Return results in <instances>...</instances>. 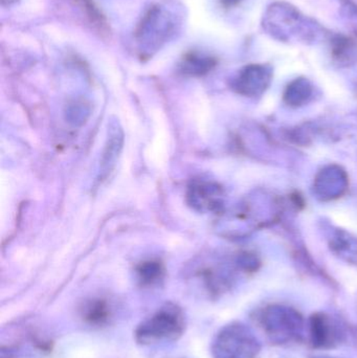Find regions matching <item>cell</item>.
I'll use <instances>...</instances> for the list:
<instances>
[{"mask_svg":"<svg viewBox=\"0 0 357 358\" xmlns=\"http://www.w3.org/2000/svg\"><path fill=\"white\" fill-rule=\"evenodd\" d=\"M312 88L309 82L306 79H297L287 87L285 96L289 103L299 105L300 103L306 101V99L312 94Z\"/></svg>","mask_w":357,"mask_h":358,"instance_id":"12","label":"cell"},{"mask_svg":"<svg viewBox=\"0 0 357 358\" xmlns=\"http://www.w3.org/2000/svg\"><path fill=\"white\" fill-rule=\"evenodd\" d=\"M217 64L213 57L199 52H189L184 55L180 63V71L184 75L203 76L211 71Z\"/></svg>","mask_w":357,"mask_h":358,"instance_id":"9","label":"cell"},{"mask_svg":"<svg viewBox=\"0 0 357 358\" xmlns=\"http://www.w3.org/2000/svg\"><path fill=\"white\" fill-rule=\"evenodd\" d=\"M124 136L121 128L113 126L109 130V136L101 159V174L107 176L115 167V162L123 148Z\"/></svg>","mask_w":357,"mask_h":358,"instance_id":"8","label":"cell"},{"mask_svg":"<svg viewBox=\"0 0 357 358\" xmlns=\"http://www.w3.org/2000/svg\"><path fill=\"white\" fill-rule=\"evenodd\" d=\"M219 187L212 183L194 181L189 187L188 197L191 200V204L195 208L198 206L201 208L214 210L219 203Z\"/></svg>","mask_w":357,"mask_h":358,"instance_id":"7","label":"cell"},{"mask_svg":"<svg viewBox=\"0 0 357 358\" xmlns=\"http://www.w3.org/2000/svg\"><path fill=\"white\" fill-rule=\"evenodd\" d=\"M184 330V313L175 305L168 304L138 327L136 340L142 344L177 340Z\"/></svg>","mask_w":357,"mask_h":358,"instance_id":"1","label":"cell"},{"mask_svg":"<svg viewBox=\"0 0 357 358\" xmlns=\"http://www.w3.org/2000/svg\"><path fill=\"white\" fill-rule=\"evenodd\" d=\"M138 279L145 286L153 285L163 279L165 275V268L159 261H145L140 263L136 268Z\"/></svg>","mask_w":357,"mask_h":358,"instance_id":"10","label":"cell"},{"mask_svg":"<svg viewBox=\"0 0 357 358\" xmlns=\"http://www.w3.org/2000/svg\"><path fill=\"white\" fill-rule=\"evenodd\" d=\"M337 324L325 313H316L310 319V334L314 348H331L341 341Z\"/></svg>","mask_w":357,"mask_h":358,"instance_id":"6","label":"cell"},{"mask_svg":"<svg viewBox=\"0 0 357 358\" xmlns=\"http://www.w3.org/2000/svg\"><path fill=\"white\" fill-rule=\"evenodd\" d=\"M241 0H221L222 4L226 8H231V6H236L240 2Z\"/></svg>","mask_w":357,"mask_h":358,"instance_id":"14","label":"cell"},{"mask_svg":"<svg viewBox=\"0 0 357 358\" xmlns=\"http://www.w3.org/2000/svg\"><path fill=\"white\" fill-rule=\"evenodd\" d=\"M1 1L3 4H10L13 3V2L16 1V0H1Z\"/></svg>","mask_w":357,"mask_h":358,"instance_id":"15","label":"cell"},{"mask_svg":"<svg viewBox=\"0 0 357 358\" xmlns=\"http://www.w3.org/2000/svg\"><path fill=\"white\" fill-rule=\"evenodd\" d=\"M109 308L106 302L102 300L92 301L83 309V317L88 323L100 325L108 320Z\"/></svg>","mask_w":357,"mask_h":358,"instance_id":"11","label":"cell"},{"mask_svg":"<svg viewBox=\"0 0 357 358\" xmlns=\"http://www.w3.org/2000/svg\"><path fill=\"white\" fill-rule=\"evenodd\" d=\"M259 321L268 336L280 343L298 338L303 326V319L298 311L281 306L264 309Z\"/></svg>","mask_w":357,"mask_h":358,"instance_id":"4","label":"cell"},{"mask_svg":"<svg viewBox=\"0 0 357 358\" xmlns=\"http://www.w3.org/2000/svg\"><path fill=\"white\" fill-rule=\"evenodd\" d=\"M175 22L169 10L161 6H153L143 17L142 22L136 29V41L142 50L151 52L161 48L166 40L173 34Z\"/></svg>","mask_w":357,"mask_h":358,"instance_id":"2","label":"cell"},{"mask_svg":"<svg viewBox=\"0 0 357 358\" xmlns=\"http://www.w3.org/2000/svg\"><path fill=\"white\" fill-rule=\"evenodd\" d=\"M354 42L344 36H337L333 40V52L335 59L344 60L346 57H349L354 50Z\"/></svg>","mask_w":357,"mask_h":358,"instance_id":"13","label":"cell"},{"mask_svg":"<svg viewBox=\"0 0 357 358\" xmlns=\"http://www.w3.org/2000/svg\"><path fill=\"white\" fill-rule=\"evenodd\" d=\"M213 351L215 358H255L259 345L245 326L230 325L218 334Z\"/></svg>","mask_w":357,"mask_h":358,"instance_id":"3","label":"cell"},{"mask_svg":"<svg viewBox=\"0 0 357 358\" xmlns=\"http://www.w3.org/2000/svg\"><path fill=\"white\" fill-rule=\"evenodd\" d=\"M272 76V69L268 65H247L245 69H241L235 79V90L245 96H256L261 94L270 85Z\"/></svg>","mask_w":357,"mask_h":358,"instance_id":"5","label":"cell"}]
</instances>
